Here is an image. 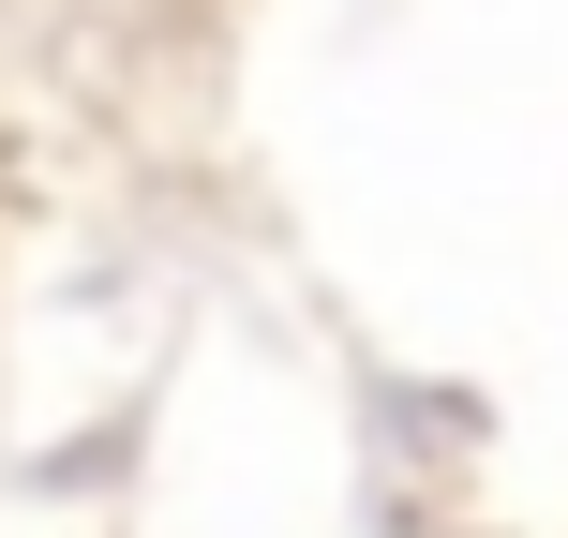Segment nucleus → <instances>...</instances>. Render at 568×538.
I'll use <instances>...</instances> for the list:
<instances>
[]
</instances>
